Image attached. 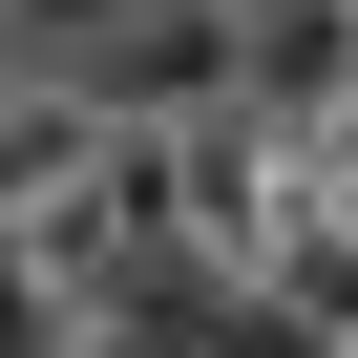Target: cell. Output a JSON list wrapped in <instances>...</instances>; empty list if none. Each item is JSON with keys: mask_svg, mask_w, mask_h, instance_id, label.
Segmentation results:
<instances>
[{"mask_svg": "<svg viewBox=\"0 0 358 358\" xmlns=\"http://www.w3.org/2000/svg\"><path fill=\"white\" fill-rule=\"evenodd\" d=\"M64 85H85V127H190V106H232V0H127Z\"/></svg>", "mask_w": 358, "mask_h": 358, "instance_id": "1", "label": "cell"}, {"mask_svg": "<svg viewBox=\"0 0 358 358\" xmlns=\"http://www.w3.org/2000/svg\"><path fill=\"white\" fill-rule=\"evenodd\" d=\"M337 85H358V0H232V106H253L274 148H316Z\"/></svg>", "mask_w": 358, "mask_h": 358, "instance_id": "2", "label": "cell"}, {"mask_svg": "<svg viewBox=\"0 0 358 358\" xmlns=\"http://www.w3.org/2000/svg\"><path fill=\"white\" fill-rule=\"evenodd\" d=\"M211 358H337V316H274L253 274H211Z\"/></svg>", "mask_w": 358, "mask_h": 358, "instance_id": "3", "label": "cell"}, {"mask_svg": "<svg viewBox=\"0 0 358 358\" xmlns=\"http://www.w3.org/2000/svg\"><path fill=\"white\" fill-rule=\"evenodd\" d=\"M64 337H85V316H64V274H43L22 232H0V358H64Z\"/></svg>", "mask_w": 358, "mask_h": 358, "instance_id": "4", "label": "cell"}, {"mask_svg": "<svg viewBox=\"0 0 358 358\" xmlns=\"http://www.w3.org/2000/svg\"><path fill=\"white\" fill-rule=\"evenodd\" d=\"M106 22H127V0H0V43H22V64H85Z\"/></svg>", "mask_w": 358, "mask_h": 358, "instance_id": "5", "label": "cell"}, {"mask_svg": "<svg viewBox=\"0 0 358 358\" xmlns=\"http://www.w3.org/2000/svg\"><path fill=\"white\" fill-rule=\"evenodd\" d=\"M64 358H148V337H106V316H85V337H64Z\"/></svg>", "mask_w": 358, "mask_h": 358, "instance_id": "6", "label": "cell"}, {"mask_svg": "<svg viewBox=\"0 0 358 358\" xmlns=\"http://www.w3.org/2000/svg\"><path fill=\"white\" fill-rule=\"evenodd\" d=\"M0 85H22V43H0Z\"/></svg>", "mask_w": 358, "mask_h": 358, "instance_id": "7", "label": "cell"}]
</instances>
